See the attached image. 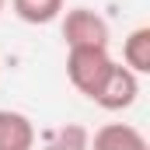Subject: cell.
Returning <instances> with one entry per match:
<instances>
[{
    "label": "cell",
    "instance_id": "cell-1",
    "mask_svg": "<svg viewBox=\"0 0 150 150\" xmlns=\"http://www.w3.org/2000/svg\"><path fill=\"white\" fill-rule=\"evenodd\" d=\"M63 18V42H67V49H108V21L98 14V11H91V7H70L67 14H59Z\"/></svg>",
    "mask_w": 150,
    "mask_h": 150
},
{
    "label": "cell",
    "instance_id": "cell-2",
    "mask_svg": "<svg viewBox=\"0 0 150 150\" xmlns=\"http://www.w3.org/2000/svg\"><path fill=\"white\" fill-rule=\"evenodd\" d=\"M112 56L108 49H67V77L84 98H94L101 80L112 70Z\"/></svg>",
    "mask_w": 150,
    "mask_h": 150
},
{
    "label": "cell",
    "instance_id": "cell-3",
    "mask_svg": "<svg viewBox=\"0 0 150 150\" xmlns=\"http://www.w3.org/2000/svg\"><path fill=\"white\" fill-rule=\"evenodd\" d=\"M136 98H140V77L122 63H112L108 77L101 80V87H98V94L91 101L101 105L105 112H122V108H133Z\"/></svg>",
    "mask_w": 150,
    "mask_h": 150
},
{
    "label": "cell",
    "instance_id": "cell-4",
    "mask_svg": "<svg viewBox=\"0 0 150 150\" xmlns=\"http://www.w3.org/2000/svg\"><path fill=\"white\" fill-rule=\"evenodd\" d=\"M87 150H150V143L129 122H105L101 129H94Z\"/></svg>",
    "mask_w": 150,
    "mask_h": 150
},
{
    "label": "cell",
    "instance_id": "cell-5",
    "mask_svg": "<svg viewBox=\"0 0 150 150\" xmlns=\"http://www.w3.org/2000/svg\"><path fill=\"white\" fill-rule=\"evenodd\" d=\"M35 122L21 112L0 108V150H35Z\"/></svg>",
    "mask_w": 150,
    "mask_h": 150
},
{
    "label": "cell",
    "instance_id": "cell-6",
    "mask_svg": "<svg viewBox=\"0 0 150 150\" xmlns=\"http://www.w3.org/2000/svg\"><path fill=\"white\" fill-rule=\"evenodd\" d=\"M122 67H129L133 74H150V28L140 25L122 38Z\"/></svg>",
    "mask_w": 150,
    "mask_h": 150
},
{
    "label": "cell",
    "instance_id": "cell-7",
    "mask_svg": "<svg viewBox=\"0 0 150 150\" xmlns=\"http://www.w3.org/2000/svg\"><path fill=\"white\" fill-rule=\"evenodd\" d=\"M63 4L67 0H11L14 14L25 25H52L63 14Z\"/></svg>",
    "mask_w": 150,
    "mask_h": 150
},
{
    "label": "cell",
    "instance_id": "cell-8",
    "mask_svg": "<svg viewBox=\"0 0 150 150\" xmlns=\"http://www.w3.org/2000/svg\"><path fill=\"white\" fill-rule=\"evenodd\" d=\"M87 143H91V133L84 126H77V122H67V126L45 133L42 150H87Z\"/></svg>",
    "mask_w": 150,
    "mask_h": 150
},
{
    "label": "cell",
    "instance_id": "cell-9",
    "mask_svg": "<svg viewBox=\"0 0 150 150\" xmlns=\"http://www.w3.org/2000/svg\"><path fill=\"white\" fill-rule=\"evenodd\" d=\"M4 4H7V0H0V14H4Z\"/></svg>",
    "mask_w": 150,
    "mask_h": 150
}]
</instances>
